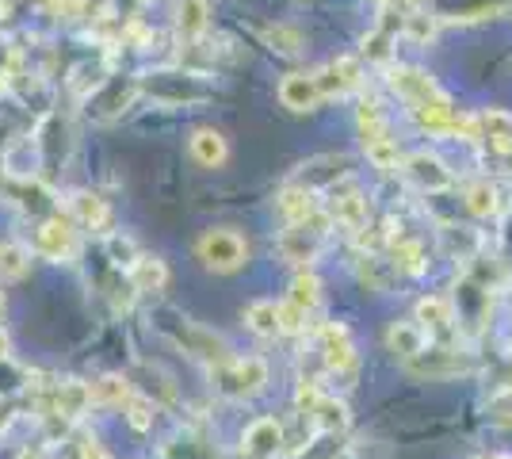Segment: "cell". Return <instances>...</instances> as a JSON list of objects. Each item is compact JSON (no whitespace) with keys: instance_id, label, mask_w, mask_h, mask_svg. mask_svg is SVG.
Here are the masks:
<instances>
[{"instance_id":"cell-37","label":"cell","mask_w":512,"mask_h":459,"mask_svg":"<svg viewBox=\"0 0 512 459\" xmlns=\"http://www.w3.org/2000/svg\"><path fill=\"white\" fill-rule=\"evenodd\" d=\"M77 459H115V456L96 437H81L77 440Z\"/></svg>"},{"instance_id":"cell-8","label":"cell","mask_w":512,"mask_h":459,"mask_svg":"<svg viewBox=\"0 0 512 459\" xmlns=\"http://www.w3.org/2000/svg\"><path fill=\"white\" fill-rule=\"evenodd\" d=\"M318 352H321V364H325V372L333 375H352L356 372V341H352V329L344 326V322H325L318 326Z\"/></svg>"},{"instance_id":"cell-36","label":"cell","mask_w":512,"mask_h":459,"mask_svg":"<svg viewBox=\"0 0 512 459\" xmlns=\"http://www.w3.org/2000/svg\"><path fill=\"white\" fill-rule=\"evenodd\" d=\"M490 417L497 425H512V387H505V391H497L490 398Z\"/></svg>"},{"instance_id":"cell-40","label":"cell","mask_w":512,"mask_h":459,"mask_svg":"<svg viewBox=\"0 0 512 459\" xmlns=\"http://www.w3.org/2000/svg\"><path fill=\"white\" fill-rule=\"evenodd\" d=\"M12 421H16V398H0V433H8L12 429Z\"/></svg>"},{"instance_id":"cell-42","label":"cell","mask_w":512,"mask_h":459,"mask_svg":"<svg viewBox=\"0 0 512 459\" xmlns=\"http://www.w3.org/2000/svg\"><path fill=\"white\" fill-rule=\"evenodd\" d=\"M482 459H512V456H482Z\"/></svg>"},{"instance_id":"cell-3","label":"cell","mask_w":512,"mask_h":459,"mask_svg":"<svg viewBox=\"0 0 512 459\" xmlns=\"http://www.w3.org/2000/svg\"><path fill=\"white\" fill-rule=\"evenodd\" d=\"M295 406L310 417V425H314L318 433H325V437L344 433V429H348V421H352L348 406H344V398L329 394L321 383H314V379H302L299 383V391H295Z\"/></svg>"},{"instance_id":"cell-29","label":"cell","mask_w":512,"mask_h":459,"mask_svg":"<svg viewBox=\"0 0 512 459\" xmlns=\"http://www.w3.org/2000/svg\"><path fill=\"white\" fill-rule=\"evenodd\" d=\"M360 280L367 291H386V287L398 280V268L390 264V257H375V253H363L360 257Z\"/></svg>"},{"instance_id":"cell-30","label":"cell","mask_w":512,"mask_h":459,"mask_svg":"<svg viewBox=\"0 0 512 459\" xmlns=\"http://www.w3.org/2000/svg\"><path fill=\"white\" fill-rule=\"evenodd\" d=\"M463 199H467V211L470 215H478V219H490V215L501 211V192L493 188L490 180H474V184H467Z\"/></svg>"},{"instance_id":"cell-26","label":"cell","mask_w":512,"mask_h":459,"mask_svg":"<svg viewBox=\"0 0 512 459\" xmlns=\"http://www.w3.org/2000/svg\"><path fill=\"white\" fill-rule=\"evenodd\" d=\"M130 394H134V387H130L127 375L107 372V375H100V379L92 383V402H96V406H111V410H123V402H127Z\"/></svg>"},{"instance_id":"cell-34","label":"cell","mask_w":512,"mask_h":459,"mask_svg":"<svg viewBox=\"0 0 512 459\" xmlns=\"http://www.w3.org/2000/svg\"><path fill=\"white\" fill-rule=\"evenodd\" d=\"M406 35L413 39V43H432V35H436V20H432L428 12H409Z\"/></svg>"},{"instance_id":"cell-43","label":"cell","mask_w":512,"mask_h":459,"mask_svg":"<svg viewBox=\"0 0 512 459\" xmlns=\"http://www.w3.org/2000/svg\"><path fill=\"white\" fill-rule=\"evenodd\" d=\"M0 310H4V295H0Z\"/></svg>"},{"instance_id":"cell-19","label":"cell","mask_w":512,"mask_h":459,"mask_svg":"<svg viewBox=\"0 0 512 459\" xmlns=\"http://www.w3.org/2000/svg\"><path fill=\"white\" fill-rule=\"evenodd\" d=\"M425 345H428V333L421 329L417 318L413 322H390V329H386V349L394 352L402 364L413 360L417 352H425Z\"/></svg>"},{"instance_id":"cell-41","label":"cell","mask_w":512,"mask_h":459,"mask_svg":"<svg viewBox=\"0 0 512 459\" xmlns=\"http://www.w3.org/2000/svg\"><path fill=\"white\" fill-rule=\"evenodd\" d=\"M12 360V333L0 326V364H8Z\"/></svg>"},{"instance_id":"cell-23","label":"cell","mask_w":512,"mask_h":459,"mask_svg":"<svg viewBox=\"0 0 512 459\" xmlns=\"http://www.w3.org/2000/svg\"><path fill=\"white\" fill-rule=\"evenodd\" d=\"M241 322H245L249 333L272 341V337H279V303L276 299H253V303L241 310Z\"/></svg>"},{"instance_id":"cell-13","label":"cell","mask_w":512,"mask_h":459,"mask_svg":"<svg viewBox=\"0 0 512 459\" xmlns=\"http://www.w3.org/2000/svg\"><path fill=\"white\" fill-rule=\"evenodd\" d=\"M46 410L65 417V421H81L92 410V383H81V379H58V383H50V406Z\"/></svg>"},{"instance_id":"cell-12","label":"cell","mask_w":512,"mask_h":459,"mask_svg":"<svg viewBox=\"0 0 512 459\" xmlns=\"http://www.w3.org/2000/svg\"><path fill=\"white\" fill-rule=\"evenodd\" d=\"M287 444L283 421L276 417H256L253 425L241 433V456L245 459H276Z\"/></svg>"},{"instance_id":"cell-35","label":"cell","mask_w":512,"mask_h":459,"mask_svg":"<svg viewBox=\"0 0 512 459\" xmlns=\"http://www.w3.org/2000/svg\"><path fill=\"white\" fill-rule=\"evenodd\" d=\"M306 318H310V314H306L302 306L291 303V299L279 303V333H302V329H306Z\"/></svg>"},{"instance_id":"cell-17","label":"cell","mask_w":512,"mask_h":459,"mask_svg":"<svg viewBox=\"0 0 512 459\" xmlns=\"http://www.w3.org/2000/svg\"><path fill=\"white\" fill-rule=\"evenodd\" d=\"M360 81H363V66L356 58H337V62H329L318 73L321 96H344V92L360 88Z\"/></svg>"},{"instance_id":"cell-11","label":"cell","mask_w":512,"mask_h":459,"mask_svg":"<svg viewBox=\"0 0 512 459\" xmlns=\"http://www.w3.org/2000/svg\"><path fill=\"white\" fill-rule=\"evenodd\" d=\"M417 322L428 333V341L436 337V341L451 345V337L459 333V310H455V303H451L448 295H425L417 303Z\"/></svg>"},{"instance_id":"cell-18","label":"cell","mask_w":512,"mask_h":459,"mask_svg":"<svg viewBox=\"0 0 512 459\" xmlns=\"http://www.w3.org/2000/svg\"><path fill=\"white\" fill-rule=\"evenodd\" d=\"M390 264L398 268V276H409V280L425 276V272H428V253H425V245H421L417 238H406V234L390 238Z\"/></svg>"},{"instance_id":"cell-14","label":"cell","mask_w":512,"mask_h":459,"mask_svg":"<svg viewBox=\"0 0 512 459\" xmlns=\"http://www.w3.org/2000/svg\"><path fill=\"white\" fill-rule=\"evenodd\" d=\"M279 104L291 111H314L321 104L318 73H287L279 81Z\"/></svg>"},{"instance_id":"cell-15","label":"cell","mask_w":512,"mask_h":459,"mask_svg":"<svg viewBox=\"0 0 512 459\" xmlns=\"http://www.w3.org/2000/svg\"><path fill=\"white\" fill-rule=\"evenodd\" d=\"M69 219L77 222V230L107 234V226H111V207H107V199H100L96 192H73V199H69Z\"/></svg>"},{"instance_id":"cell-25","label":"cell","mask_w":512,"mask_h":459,"mask_svg":"<svg viewBox=\"0 0 512 459\" xmlns=\"http://www.w3.org/2000/svg\"><path fill=\"white\" fill-rule=\"evenodd\" d=\"M363 157L371 161V169H379V173H398L402 169V150H398V142L390 138V134H383V138H367L363 142Z\"/></svg>"},{"instance_id":"cell-6","label":"cell","mask_w":512,"mask_h":459,"mask_svg":"<svg viewBox=\"0 0 512 459\" xmlns=\"http://www.w3.org/2000/svg\"><path fill=\"white\" fill-rule=\"evenodd\" d=\"M386 85H390V92L406 108H421V104H432V100H448V92L436 85V77L421 66H390L386 69Z\"/></svg>"},{"instance_id":"cell-31","label":"cell","mask_w":512,"mask_h":459,"mask_svg":"<svg viewBox=\"0 0 512 459\" xmlns=\"http://www.w3.org/2000/svg\"><path fill=\"white\" fill-rule=\"evenodd\" d=\"M123 414H127V425L134 433H146L153 429V417H157V402H153L150 394H130L127 402H123Z\"/></svg>"},{"instance_id":"cell-28","label":"cell","mask_w":512,"mask_h":459,"mask_svg":"<svg viewBox=\"0 0 512 459\" xmlns=\"http://www.w3.org/2000/svg\"><path fill=\"white\" fill-rule=\"evenodd\" d=\"M287 299L295 306H302L306 314H314L321 306V280L314 268H299L295 272V280H291V291H287Z\"/></svg>"},{"instance_id":"cell-33","label":"cell","mask_w":512,"mask_h":459,"mask_svg":"<svg viewBox=\"0 0 512 459\" xmlns=\"http://www.w3.org/2000/svg\"><path fill=\"white\" fill-rule=\"evenodd\" d=\"M264 43L279 50V54H302L306 39H302L299 27H291V23H272V27H264Z\"/></svg>"},{"instance_id":"cell-1","label":"cell","mask_w":512,"mask_h":459,"mask_svg":"<svg viewBox=\"0 0 512 459\" xmlns=\"http://www.w3.org/2000/svg\"><path fill=\"white\" fill-rule=\"evenodd\" d=\"M153 326L161 329L176 349L188 352L192 360L207 364V368H218V364H226L230 356H237L222 333H214V329H207L203 322L188 318V314H180V310H157V314H153Z\"/></svg>"},{"instance_id":"cell-5","label":"cell","mask_w":512,"mask_h":459,"mask_svg":"<svg viewBox=\"0 0 512 459\" xmlns=\"http://www.w3.org/2000/svg\"><path fill=\"white\" fill-rule=\"evenodd\" d=\"M406 375L413 379H425V383H440V379H459V375L474 372V356L455 345H425V352H417L413 360L402 364Z\"/></svg>"},{"instance_id":"cell-4","label":"cell","mask_w":512,"mask_h":459,"mask_svg":"<svg viewBox=\"0 0 512 459\" xmlns=\"http://www.w3.org/2000/svg\"><path fill=\"white\" fill-rule=\"evenodd\" d=\"M195 257L203 261V268L230 276V272H241L249 264V241L241 238L237 230H230V226L203 230L199 241H195Z\"/></svg>"},{"instance_id":"cell-10","label":"cell","mask_w":512,"mask_h":459,"mask_svg":"<svg viewBox=\"0 0 512 459\" xmlns=\"http://www.w3.org/2000/svg\"><path fill=\"white\" fill-rule=\"evenodd\" d=\"M402 173L409 176L413 188H421V192H428V196L448 192L451 184H455V173L444 165V157H436V153H428V150L409 153L406 161H402Z\"/></svg>"},{"instance_id":"cell-16","label":"cell","mask_w":512,"mask_h":459,"mask_svg":"<svg viewBox=\"0 0 512 459\" xmlns=\"http://www.w3.org/2000/svg\"><path fill=\"white\" fill-rule=\"evenodd\" d=\"M127 280L134 291L157 295L169 284V264L161 261V257H153V253H134V261L127 264Z\"/></svg>"},{"instance_id":"cell-21","label":"cell","mask_w":512,"mask_h":459,"mask_svg":"<svg viewBox=\"0 0 512 459\" xmlns=\"http://www.w3.org/2000/svg\"><path fill=\"white\" fill-rule=\"evenodd\" d=\"M31 261H35V249H31V245H23V241H16V238L0 241V280H4V284L27 280Z\"/></svg>"},{"instance_id":"cell-39","label":"cell","mask_w":512,"mask_h":459,"mask_svg":"<svg viewBox=\"0 0 512 459\" xmlns=\"http://www.w3.org/2000/svg\"><path fill=\"white\" fill-rule=\"evenodd\" d=\"M356 459H390V448H383V440H360Z\"/></svg>"},{"instance_id":"cell-32","label":"cell","mask_w":512,"mask_h":459,"mask_svg":"<svg viewBox=\"0 0 512 459\" xmlns=\"http://www.w3.org/2000/svg\"><path fill=\"white\" fill-rule=\"evenodd\" d=\"M356 123H360V142L390 134V119H386V111L379 108V100H363L360 111H356Z\"/></svg>"},{"instance_id":"cell-24","label":"cell","mask_w":512,"mask_h":459,"mask_svg":"<svg viewBox=\"0 0 512 459\" xmlns=\"http://www.w3.org/2000/svg\"><path fill=\"white\" fill-rule=\"evenodd\" d=\"M482 123V142L493 153H512V115L505 108H490L478 115Z\"/></svg>"},{"instance_id":"cell-2","label":"cell","mask_w":512,"mask_h":459,"mask_svg":"<svg viewBox=\"0 0 512 459\" xmlns=\"http://www.w3.org/2000/svg\"><path fill=\"white\" fill-rule=\"evenodd\" d=\"M214 391L230 402H249L268 387V360L264 356H230L226 364L211 368Z\"/></svg>"},{"instance_id":"cell-7","label":"cell","mask_w":512,"mask_h":459,"mask_svg":"<svg viewBox=\"0 0 512 459\" xmlns=\"http://www.w3.org/2000/svg\"><path fill=\"white\" fill-rule=\"evenodd\" d=\"M35 257L50 264H65L77 257V222L69 215H50L35 226Z\"/></svg>"},{"instance_id":"cell-9","label":"cell","mask_w":512,"mask_h":459,"mask_svg":"<svg viewBox=\"0 0 512 459\" xmlns=\"http://www.w3.org/2000/svg\"><path fill=\"white\" fill-rule=\"evenodd\" d=\"M329 196H333V207H329V219L360 234L367 230V219H371V199L360 192L356 180H341V184H329Z\"/></svg>"},{"instance_id":"cell-38","label":"cell","mask_w":512,"mask_h":459,"mask_svg":"<svg viewBox=\"0 0 512 459\" xmlns=\"http://www.w3.org/2000/svg\"><path fill=\"white\" fill-rule=\"evenodd\" d=\"M363 54H367L371 62H390V46H386V35H371V39H363Z\"/></svg>"},{"instance_id":"cell-27","label":"cell","mask_w":512,"mask_h":459,"mask_svg":"<svg viewBox=\"0 0 512 459\" xmlns=\"http://www.w3.org/2000/svg\"><path fill=\"white\" fill-rule=\"evenodd\" d=\"M207 20H211V4L207 0H180L176 4V31L184 39H199L207 31Z\"/></svg>"},{"instance_id":"cell-22","label":"cell","mask_w":512,"mask_h":459,"mask_svg":"<svg viewBox=\"0 0 512 459\" xmlns=\"http://www.w3.org/2000/svg\"><path fill=\"white\" fill-rule=\"evenodd\" d=\"M188 150H192V157L203 165V169H222L226 157H230L226 138L214 131V127H199V131L192 134V142H188Z\"/></svg>"},{"instance_id":"cell-20","label":"cell","mask_w":512,"mask_h":459,"mask_svg":"<svg viewBox=\"0 0 512 459\" xmlns=\"http://www.w3.org/2000/svg\"><path fill=\"white\" fill-rule=\"evenodd\" d=\"M276 207H279V215H283V222H287V226L306 222L314 211H321L314 188H306V184H291V188H283V192H279V199H276Z\"/></svg>"}]
</instances>
